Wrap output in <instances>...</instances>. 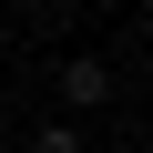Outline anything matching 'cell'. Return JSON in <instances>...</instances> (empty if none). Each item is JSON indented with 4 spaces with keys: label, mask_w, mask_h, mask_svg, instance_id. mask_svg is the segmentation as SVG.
I'll list each match as a JSON object with an SVG mask.
<instances>
[{
    "label": "cell",
    "mask_w": 153,
    "mask_h": 153,
    "mask_svg": "<svg viewBox=\"0 0 153 153\" xmlns=\"http://www.w3.org/2000/svg\"><path fill=\"white\" fill-rule=\"evenodd\" d=\"M112 102V61L102 51H61V112H102Z\"/></svg>",
    "instance_id": "1"
},
{
    "label": "cell",
    "mask_w": 153,
    "mask_h": 153,
    "mask_svg": "<svg viewBox=\"0 0 153 153\" xmlns=\"http://www.w3.org/2000/svg\"><path fill=\"white\" fill-rule=\"evenodd\" d=\"M31 153H92V143L71 133V123H41V133H31Z\"/></svg>",
    "instance_id": "2"
}]
</instances>
